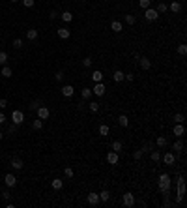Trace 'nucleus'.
Returning <instances> with one entry per match:
<instances>
[{
  "instance_id": "obj_25",
  "label": "nucleus",
  "mask_w": 187,
  "mask_h": 208,
  "mask_svg": "<svg viewBox=\"0 0 187 208\" xmlns=\"http://www.w3.org/2000/svg\"><path fill=\"white\" fill-rule=\"evenodd\" d=\"M110 30H114L116 34L122 32V23L120 21H112V23H110Z\"/></svg>"
},
{
  "instance_id": "obj_44",
  "label": "nucleus",
  "mask_w": 187,
  "mask_h": 208,
  "mask_svg": "<svg viewBox=\"0 0 187 208\" xmlns=\"http://www.w3.org/2000/svg\"><path fill=\"white\" fill-rule=\"evenodd\" d=\"M39 105H41V101H39V100H34V101L30 103V109H32V111H36Z\"/></svg>"
},
{
  "instance_id": "obj_51",
  "label": "nucleus",
  "mask_w": 187,
  "mask_h": 208,
  "mask_svg": "<svg viewBox=\"0 0 187 208\" xmlns=\"http://www.w3.org/2000/svg\"><path fill=\"white\" fill-rule=\"evenodd\" d=\"M8 107V100H0V109H6Z\"/></svg>"
},
{
  "instance_id": "obj_14",
  "label": "nucleus",
  "mask_w": 187,
  "mask_h": 208,
  "mask_svg": "<svg viewBox=\"0 0 187 208\" xmlns=\"http://www.w3.org/2000/svg\"><path fill=\"white\" fill-rule=\"evenodd\" d=\"M163 161H165V165H174V161H176L174 152H167V154L163 156Z\"/></svg>"
},
{
  "instance_id": "obj_33",
  "label": "nucleus",
  "mask_w": 187,
  "mask_h": 208,
  "mask_svg": "<svg viewBox=\"0 0 187 208\" xmlns=\"http://www.w3.org/2000/svg\"><path fill=\"white\" fill-rule=\"evenodd\" d=\"M6 62H8V53L0 51V66H6Z\"/></svg>"
},
{
  "instance_id": "obj_54",
  "label": "nucleus",
  "mask_w": 187,
  "mask_h": 208,
  "mask_svg": "<svg viewBox=\"0 0 187 208\" xmlns=\"http://www.w3.org/2000/svg\"><path fill=\"white\" fill-rule=\"evenodd\" d=\"M49 19H56V11H51L49 13Z\"/></svg>"
},
{
  "instance_id": "obj_24",
  "label": "nucleus",
  "mask_w": 187,
  "mask_h": 208,
  "mask_svg": "<svg viewBox=\"0 0 187 208\" xmlns=\"http://www.w3.org/2000/svg\"><path fill=\"white\" fill-rule=\"evenodd\" d=\"M118 124H120L122 128H127V126H129V118H127L126 114H120V116H118Z\"/></svg>"
},
{
  "instance_id": "obj_49",
  "label": "nucleus",
  "mask_w": 187,
  "mask_h": 208,
  "mask_svg": "<svg viewBox=\"0 0 187 208\" xmlns=\"http://www.w3.org/2000/svg\"><path fill=\"white\" fill-rule=\"evenodd\" d=\"M8 131H10V133H15V131H17V124H11V126L8 128Z\"/></svg>"
},
{
  "instance_id": "obj_36",
  "label": "nucleus",
  "mask_w": 187,
  "mask_h": 208,
  "mask_svg": "<svg viewBox=\"0 0 187 208\" xmlns=\"http://www.w3.org/2000/svg\"><path fill=\"white\" fill-rule=\"evenodd\" d=\"M178 54H182V56H185V54H187V45L185 43L178 45Z\"/></svg>"
},
{
  "instance_id": "obj_16",
  "label": "nucleus",
  "mask_w": 187,
  "mask_h": 208,
  "mask_svg": "<svg viewBox=\"0 0 187 208\" xmlns=\"http://www.w3.org/2000/svg\"><path fill=\"white\" fill-rule=\"evenodd\" d=\"M157 17H159L157 10H154V8H148V10H146V19H148V21H155Z\"/></svg>"
},
{
  "instance_id": "obj_56",
  "label": "nucleus",
  "mask_w": 187,
  "mask_h": 208,
  "mask_svg": "<svg viewBox=\"0 0 187 208\" xmlns=\"http://www.w3.org/2000/svg\"><path fill=\"white\" fill-rule=\"evenodd\" d=\"M15 2H19V0H11V4H15Z\"/></svg>"
},
{
  "instance_id": "obj_41",
  "label": "nucleus",
  "mask_w": 187,
  "mask_h": 208,
  "mask_svg": "<svg viewBox=\"0 0 187 208\" xmlns=\"http://www.w3.org/2000/svg\"><path fill=\"white\" fill-rule=\"evenodd\" d=\"M88 107H90V111H92V113H98V111H99V103H98V101H92Z\"/></svg>"
},
{
  "instance_id": "obj_39",
  "label": "nucleus",
  "mask_w": 187,
  "mask_h": 208,
  "mask_svg": "<svg viewBox=\"0 0 187 208\" xmlns=\"http://www.w3.org/2000/svg\"><path fill=\"white\" fill-rule=\"evenodd\" d=\"M150 4H152L150 0H138V6H140L142 10H148V8H150Z\"/></svg>"
},
{
  "instance_id": "obj_19",
  "label": "nucleus",
  "mask_w": 187,
  "mask_h": 208,
  "mask_svg": "<svg viewBox=\"0 0 187 208\" xmlns=\"http://www.w3.org/2000/svg\"><path fill=\"white\" fill-rule=\"evenodd\" d=\"M112 79H114V82H122L123 79H126V73H123L122 69H116L114 75H112Z\"/></svg>"
},
{
  "instance_id": "obj_45",
  "label": "nucleus",
  "mask_w": 187,
  "mask_h": 208,
  "mask_svg": "<svg viewBox=\"0 0 187 208\" xmlns=\"http://www.w3.org/2000/svg\"><path fill=\"white\" fill-rule=\"evenodd\" d=\"M21 2H23V6H24V8H32V6L36 4L34 0H21Z\"/></svg>"
},
{
  "instance_id": "obj_53",
  "label": "nucleus",
  "mask_w": 187,
  "mask_h": 208,
  "mask_svg": "<svg viewBox=\"0 0 187 208\" xmlns=\"http://www.w3.org/2000/svg\"><path fill=\"white\" fill-rule=\"evenodd\" d=\"M6 120H8V118H6V116L2 114V111H0V124H6Z\"/></svg>"
},
{
  "instance_id": "obj_29",
  "label": "nucleus",
  "mask_w": 187,
  "mask_h": 208,
  "mask_svg": "<svg viewBox=\"0 0 187 208\" xmlns=\"http://www.w3.org/2000/svg\"><path fill=\"white\" fill-rule=\"evenodd\" d=\"M60 17H62V21H64V23H71V19H73L71 11H64V13H60Z\"/></svg>"
},
{
  "instance_id": "obj_2",
  "label": "nucleus",
  "mask_w": 187,
  "mask_h": 208,
  "mask_svg": "<svg viewBox=\"0 0 187 208\" xmlns=\"http://www.w3.org/2000/svg\"><path fill=\"white\" fill-rule=\"evenodd\" d=\"M157 186H159V189H161V193H169L170 191V176L167 175V172H163V175L159 176Z\"/></svg>"
},
{
  "instance_id": "obj_18",
  "label": "nucleus",
  "mask_w": 187,
  "mask_h": 208,
  "mask_svg": "<svg viewBox=\"0 0 187 208\" xmlns=\"http://www.w3.org/2000/svg\"><path fill=\"white\" fill-rule=\"evenodd\" d=\"M169 144V141H167V137L165 135H159L157 139H155V146H159V148H165Z\"/></svg>"
},
{
  "instance_id": "obj_30",
  "label": "nucleus",
  "mask_w": 187,
  "mask_h": 208,
  "mask_svg": "<svg viewBox=\"0 0 187 208\" xmlns=\"http://www.w3.org/2000/svg\"><path fill=\"white\" fill-rule=\"evenodd\" d=\"M152 150H155V143H144L142 152H152Z\"/></svg>"
},
{
  "instance_id": "obj_20",
  "label": "nucleus",
  "mask_w": 187,
  "mask_h": 208,
  "mask_svg": "<svg viewBox=\"0 0 187 208\" xmlns=\"http://www.w3.org/2000/svg\"><path fill=\"white\" fill-rule=\"evenodd\" d=\"M99 201H101V203H109V201H110V191H109V189H101Z\"/></svg>"
},
{
  "instance_id": "obj_43",
  "label": "nucleus",
  "mask_w": 187,
  "mask_h": 208,
  "mask_svg": "<svg viewBox=\"0 0 187 208\" xmlns=\"http://www.w3.org/2000/svg\"><path fill=\"white\" fill-rule=\"evenodd\" d=\"M64 175H66L67 178H73L75 172H73V169H71V167H66V169H64Z\"/></svg>"
},
{
  "instance_id": "obj_37",
  "label": "nucleus",
  "mask_w": 187,
  "mask_h": 208,
  "mask_svg": "<svg viewBox=\"0 0 187 208\" xmlns=\"http://www.w3.org/2000/svg\"><path fill=\"white\" fill-rule=\"evenodd\" d=\"M174 122H176V124H183V122H185V116H183L182 113L174 114Z\"/></svg>"
},
{
  "instance_id": "obj_38",
  "label": "nucleus",
  "mask_w": 187,
  "mask_h": 208,
  "mask_svg": "<svg viewBox=\"0 0 187 208\" xmlns=\"http://www.w3.org/2000/svg\"><path fill=\"white\" fill-rule=\"evenodd\" d=\"M123 21H126L127 25H135V15H133V13H129V15L123 17Z\"/></svg>"
},
{
  "instance_id": "obj_52",
  "label": "nucleus",
  "mask_w": 187,
  "mask_h": 208,
  "mask_svg": "<svg viewBox=\"0 0 187 208\" xmlns=\"http://www.w3.org/2000/svg\"><path fill=\"white\" fill-rule=\"evenodd\" d=\"M126 79H127V81L131 82V81H133V79H135V75H133V73H126Z\"/></svg>"
},
{
  "instance_id": "obj_5",
  "label": "nucleus",
  "mask_w": 187,
  "mask_h": 208,
  "mask_svg": "<svg viewBox=\"0 0 187 208\" xmlns=\"http://www.w3.org/2000/svg\"><path fill=\"white\" fill-rule=\"evenodd\" d=\"M23 120H24V114H23V111H13L11 113V122L13 124H23Z\"/></svg>"
},
{
  "instance_id": "obj_7",
  "label": "nucleus",
  "mask_w": 187,
  "mask_h": 208,
  "mask_svg": "<svg viewBox=\"0 0 187 208\" xmlns=\"http://www.w3.org/2000/svg\"><path fill=\"white\" fill-rule=\"evenodd\" d=\"M73 94H75L73 85H64L62 86V96H64V98H73Z\"/></svg>"
},
{
  "instance_id": "obj_55",
  "label": "nucleus",
  "mask_w": 187,
  "mask_h": 208,
  "mask_svg": "<svg viewBox=\"0 0 187 208\" xmlns=\"http://www.w3.org/2000/svg\"><path fill=\"white\" fill-rule=\"evenodd\" d=\"M2 139H4V133H2V131H0V141H2Z\"/></svg>"
},
{
  "instance_id": "obj_34",
  "label": "nucleus",
  "mask_w": 187,
  "mask_h": 208,
  "mask_svg": "<svg viewBox=\"0 0 187 208\" xmlns=\"http://www.w3.org/2000/svg\"><path fill=\"white\" fill-rule=\"evenodd\" d=\"M123 148V144H122V141H114L112 143V150L114 152H118V154H120V150Z\"/></svg>"
},
{
  "instance_id": "obj_6",
  "label": "nucleus",
  "mask_w": 187,
  "mask_h": 208,
  "mask_svg": "<svg viewBox=\"0 0 187 208\" xmlns=\"http://www.w3.org/2000/svg\"><path fill=\"white\" fill-rule=\"evenodd\" d=\"M135 204V195L131 191H127V193H123V206H127V208H131Z\"/></svg>"
},
{
  "instance_id": "obj_40",
  "label": "nucleus",
  "mask_w": 187,
  "mask_h": 208,
  "mask_svg": "<svg viewBox=\"0 0 187 208\" xmlns=\"http://www.w3.org/2000/svg\"><path fill=\"white\" fill-rule=\"evenodd\" d=\"M109 131H110V128L105 126V124H101V126H99V133L101 135H109Z\"/></svg>"
},
{
  "instance_id": "obj_47",
  "label": "nucleus",
  "mask_w": 187,
  "mask_h": 208,
  "mask_svg": "<svg viewBox=\"0 0 187 208\" xmlns=\"http://www.w3.org/2000/svg\"><path fill=\"white\" fill-rule=\"evenodd\" d=\"M82 66H84V68H90V66H92V58H84V60H82Z\"/></svg>"
},
{
  "instance_id": "obj_10",
  "label": "nucleus",
  "mask_w": 187,
  "mask_h": 208,
  "mask_svg": "<svg viewBox=\"0 0 187 208\" xmlns=\"http://www.w3.org/2000/svg\"><path fill=\"white\" fill-rule=\"evenodd\" d=\"M101 203L99 201V193H88V204L90 206H98Z\"/></svg>"
},
{
  "instance_id": "obj_27",
  "label": "nucleus",
  "mask_w": 187,
  "mask_h": 208,
  "mask_svg": "<svg viewBox=\"0 0 187 208\" xmlns=\"http://www.w3.org/2000/svg\"><path fill=\"white\" fill-rule=\"evenodd\" d=\"M81 98H82V100H88V98H92V90L84 86V88L81 90Z\"/></svg>"
},
{
  "instance_id": "obj_9",
  "label": "nucleus",
  "mask_w": 187,
  "mask_h": 208,
  "mask_svg": "<svg viewBox=\"0 0 187 208\" xmlns=\"http://www.w3.org/2000/svg\"><path fill=\"white\" fill-rule=\"evenodd\" d=\"M105 92H107V88H105V85L103 82H95V86H94V92L92 94H95V96H105Z\"/></svg>"
},
{
  "instance_id": "obj_12",
  "label": "nucleus",
  "mask_w": 187,
  "mask_h": 208,
  "mask_svg": "<svg viewBox=\"0 0 187 208\" xmlns=\"http://www.w3.org/2000/svg\"><path fill=\"white\" fill-rule=\"evenodd\" d=\"M138 66H140L144 71H148V69L152 68V62H150L146 56H140V58H138Z\"/></svg>"
},
{
  "instance_id": "obj_26",
  "label": "nucleus",
  "mask_w": 187,
  "mask_h": 208,
  "mask_svg": "<svg viewBox=\"0 0 187 208\" xmlns=\"http://www.w3.org/2000/svg\"><path fill=\"white\" fill-rule=\"evenodd\" d=\"M150 159H152L154 163H157L159 159H161V152H159V150H152V154H150Z\"/></svg>"
},
{
  "instance_id": "obj_11",
  "label": "nucleus",
  "mask_w": 187,
  "mask_h": 208,
  "mask_svg": "<svg viewBox=\"0 0 187 208\" xmlns=\"http://www.w3.org/2000/svg\"><path fill=\"white\" fill-rule=\"evenodd\" d=\"M172 133H174L176 137H183V133H185L183 124H174V128H172Z\"/></svg>"
},
{
  "instance_id": "obj_4",
  "label": "nucleus",
  "mask_w": 187,
  "mask_h": 208,
  "mask_svg": "<svg viewBox=\"0 0 187 208\" xmlns=\"http://www.w3.org/2000/svg\"><path fill=\"white\" fill-rule=\"evenodd\" d=\"M118 161H120V156H118V152L110 150L109 154H107V163H109V165H118Z\"/></svg>"
},
{
  "instance_id": "obj_1",
  "label": "nucleus",
  "mask_w": 187,
  "mask_h": 208,
  "mask_svg": "<svg viewBox=\"0 0 187 208\" xmlns=\"http://www.w3.org/2000/svg\"><path fill=\"white\" fill-rule=\"evenodd\" d=\"M183 195H185V178L183 175L178 176V197H176V204H183Z\"/></svg>"
},
{
  "instance_id": "obj_31",
  "label": "nucleus",
  "mask_w": 187,
  "mask_h": 208,
  "mask_svg": "<svg viewBox=\"0 0 187 208\" xmlns=\"http://www.w3.org/2000/svg\"><path fill=\"white\" fill-rule=\"evenodd\" d=\"M2 77H11V68L10 66H2Z\"/></svg>"
},
{
  "instance_id": "obj_28",
  "label": "nucleus",
  "mask_w": 187,
  "mask_h": 208,
  "mask_svg": "<svg viewBox=\"0 0 187 208\" xmlns=\"http://www.w3.org/2000/svg\"><path fill=\"white\" fill-rule=\"evenodd\" d=\"M169 10L174 11V13H180V11H182V4H180V2H172V4L169 6Z\"/></svg>"
},
{
  "instance_id": "obj_32",
  "label": "nucleus",
  "mask_w": 187,
  "mask_h": 208,
  "mask_svg": "<svg viewBox=\"0 0 187 208\" xmlns=\"http://www.w3.org/2000/svg\"><path fill=\"white\" fill-rule=\"evenodd\" d=\"M165 11H169V6L165 2H159L157 4V13H165Z\"/></svg>"
},
{
  "instance_id": "obj_50",
  "label": "nucleus",
  "mask_w": 187,
  "mask_h": 208,
  "mask_svg": "<svg viewBox=\"0 0 187 208\" xmlns=\"http://www.w3.org/2000/svg\"><path fill=\"white\" fill-rule=\"evenodd\" d=\"M2 197H4L6 201H8V199L11 197V195H10V189H4V191H2Z\"/></svg>"
},
{
  "instance_id": "obj_46",
  "label": "nucleus",
  "mask_w": 187,
  "mask_h": 208,
  "mask_svg": "<svg viewBox=\"0 0 187 208\" xmlns=\"http://www.w3.org/2000/svg\"><path fill=\"white\" fill-rule=\"evenodd\" d=\"M142 154H144V152H142V148H140V150H135V154H133V157H135V159H137V161H138V159H140V157H142Z\"/></svg>"
},
{
  "instance_id": "obj_48",
  "label": "nucleus",
  "mask_w": 187,
  "mask_h": 208,
  "mask_svg": "<svg viewBox=\"0 0 187 208\" xmlns=\"http://www.w3.org/2000/svg\"><path fill=\"white\" fill-rule=\"evenodd\" d=\"M54 79H56V81H62V79H64V71H58L56 75H54Z\"/></svg>"
},
{
  "instance_id": "obj_21",
  "label": "nucleus",
  "mask_w": 187,
  "mask_h": 208,
  "mask_svg": "<svg viewBox=\"0 0 187 208\" xmlns=\"http://www.w3.org/2000/svg\"><path fill=\"white\" fill-rule=\"evenodd\" d=\"M26 39H30V41L38 39V30L36 28H28V30H26Z\"/></svg>"
},
{
  "instance_id": "obj_17",
  "label": "nucleus",
  "mask_w": 187,
  "mask_h": 208,
  "mask_svg": "<svg viewBox=\"0 0 187 208\" xmlns=\"http://www.w3.org/2000/svg\"><path fill=\"white\" fill-rule=\"evenodd\" d=\"M69 36H71V30H69V28H66V26L58 28V38H62V39H67Z\"/></svg>"
},
{
  "instance_id": "obj_15",
  "label": "nucleus",
  "mask_w": 187,
  "mask_h": 208,
  "mask_svg": "<svg viewBox=\"0 0 187 208\" xmlns=\"http://www.w3.org/2000/svg\"><path fill=\"white\" fill-rule=\"evenodd\" d=\"M11 167H13V169H15V171H21V169H23V167H24V163H23V159H21V157H13V159H11Z\"/></svg>"
},
{
  "instance_id": "obj_23",
  "label": "nucleus",
  "mask_w": 187,
  "mask_h": 208,
  "mask_svg": "<svg viewBox=\"0 0 187 208\" xmlns=\"http://www.w3.org/2000/svg\"><path fill=\"white\" fill-rule=\"evenodd\" d=\"M92 81L94 82H103V73L99 71V69H95V71L92 73Z\"/></svg>"
},
{
  "instance_id": "obj_13",
  "label": "nucleus",
  "mask_w": 187,
  "mask_h": 208,
  "mask_svg": "<svg viewBox=\"0 0 187 208\" xmlns=\"http://www.w3.org/2000/svg\"><path fill=\"white\" fill-rule=\"evenodd\" d=\"M172 150L174 152H183L185 150V143L178 137V141H174V144H172Z\"/></svg>"
},
{
  "instance_id": "obj_22",
  "label": "nucleus",
  "mask_w": 187,
  "mask_h": 208,
  "mask_svg": "<svg viewBox=\"0 0 187 208\" xmlns=\"http://www.w3.org/2000/svg\"><path fill=\"white\" fill-rule=\"evenodd\" d=\"M51 186H52V189H62V188H64V180L54 178L52 182H51Z\"/></svg>"
},
{
  "instance_id": "obj_8",
  "label": "nucleus",
  "mask_w": 187,
  "mask_h": 208,
  "mask_svg": "<svg viewBox=\"0 0 187 208\" xmlns=\"http://www.w3.org/2000/svg\"><path fill=\"white\" fill-rule=\"evenodd\" d=\"M4 182H6V188H13V186L17 184V178H15V175L8 172V175L4 176Z\"/></svg>"
},
{
  "instance_id": "obj_3",
  "label": "nucleus",
  "mask_w": 187,
  "mask_h": 208,
  "mask_svg": "<svg viewBox=\"0 0 187 208\" xmlns=\"http://www.w3.org/2000/svg\"><path fill=\"white\" fill-rule=\"evenodd\" d=\"M36 113H38V118H41V120H47V118L51 116L49 107H45V105H39V107L36 109Z\"/></svg>"
},
{
  "instance_id": "obj_42",
  "label": "nucleus",
  "mask_w": 187,
  "mask_h": 208,
  "mask_svg": "<svg viewBox=\"0 0 187 208\" xmlns=\"http://www.w3.org/2000/svg\"><path fill=\"white\" fill-rule=\"evenodd\" d=\"M13 47H15V49H21V47H23V39L21 38H17V39H13V43H11Z\"/></svg>"
},
{
  "instance_id": "obj_35",
  "label": "nucleus",
  "mask_w": 187,
  "mask_h": 208,
  "mask_svg": "<svg viewBox=\"0 0 187 208\" xmlns=\"http://www.w3.org/2000/svg\"><path fill=\"white\" fill-rule=\"evenodd\" d=\"M32 128H34V129H41V128H43V120H41V118L34 120V122H32Z\"/></svg>"
}]
</instances>
